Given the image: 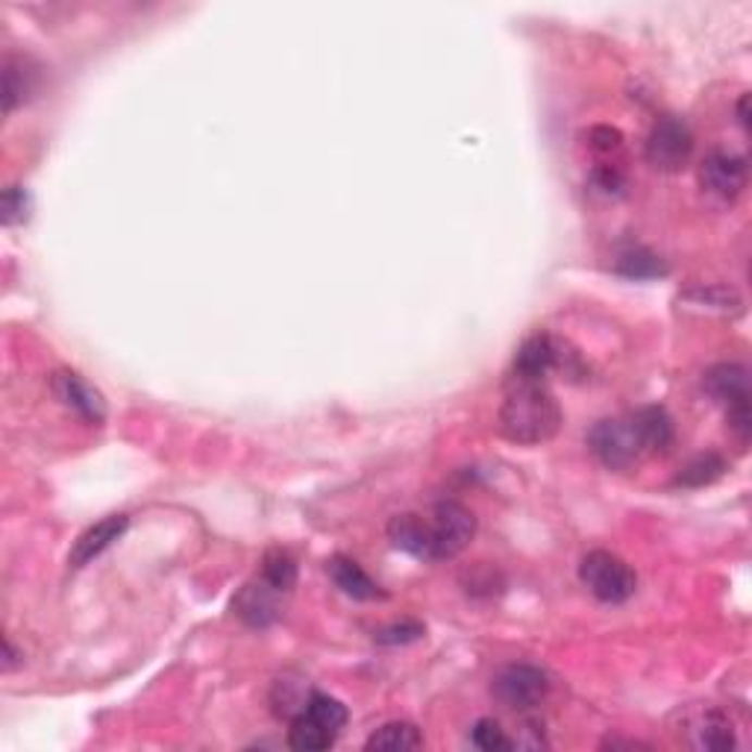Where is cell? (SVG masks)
Listing matches in <instances>:
<instances>
[{
	"label": "cell",
	"instance_id": "28",
	"mask_svg": "<svg viewBox=\"0 0 752 752\" xmlns=\"http://www.w3.org/2000/svg\"><path fill=\"white\" fill-rule=\"evenodd\" d=\"M27 212H30V195L21 186L7 188L3 191V221L18 224V221H27Z\"/></svg>",
	"mask_w": 752,
	"mask_h": 752
},
{
	"label": "cell",
	"instance_id": "18",
	"mask_svg": "<svg viewBox=\"0 0 752 752\" xmlns=\"http://www.w3.org/2000/svg\"><path fill=\"white\" fill-rule=\"evenodd\" d=\"M36 89V71L27 68V62L10 57L3 65V112L10 115L21 100H27Z\"/></svg>",
	"mask_w": 752,
	"mask_h": 752
},
{
	"label": "cell",
	"instance_id": "21",
	"mask_svg": "<svg viewBox=\"0 0 752 752\" xmlns=\"http://www.w3.org/2000/svg\"><path fill=\"white\" fill-rule=\"evenodd\" d=\"M262 579L288 594L298 585V562L286 550H267L265 559H262Z\"/></svg>",
	"mask_w": 752,
	"mask_h": 752
},
{
	"label": "cell",
	"instance_id": "2",
	"mask_svg": "<svg viewBox=\"0 0 752 752\" xmlns=\"http://www.w3.org/2000/svg\"><path fill=\"white\" fill-rule=\"evenodd\" d=\"M579 579L600 603H626L638 591V576L621 555L609 550H594L579 564Z\"/></svg>",
	"mask_w": 752,
	"mask_h": 752
},
{
	"label": "cell",
	"instance_id": "25",
	"mask_svg": "<svg viewBox=\"0 0 752 752\" xmlns=\"http://www.w3.org/2000/svg\"><path fill=\"white\" fill-rule=\"evenodd\" d=\"M471 743H474L476 750L486 752L512 750V741H509L505 729L497 720H491V717H482V720L474 723V729H471Z\"/></svg>",
	"mask_w": 752,
	"mask_h": 752
},
{
	"label": "cell",
	"instance_id": "20",
	"mask_svg": "<svg viewBox=\"0 0 752 752\" xmlns=\"http://www.w3.org/2000/svg\"><path fill=\"white\" fill-rule=\"evenodd\" d=\"M309 700H312V691H309L306 679H288V676H283V679L274 682V691H271L274 712H277V717H288V720H294L306 709Z\"/></svg>",
	"mask_w": 752,
	"mask_h": 752
},
{
	"label": "cell",
	"instance_id": "9",
	"mask_svg": "<svg viewBox=\"0 0 752 752\" xmlns=\"http://www.w3.org/2000/svg\"><path fill=\"white\" fill-rule=\"evenodd\" d=\"M50 388H53V394L60 397L62 406L74 409L86 424L100 426L106 421V400L77 371H57V374L50 376Z\"/></svg>",
	"mask_w": 752,
	"mask_h": 752
},
{
	"label": "cell",
	"instance_id": "4",
	"mask_svg": "<svg viewBox=\"0 0 752 752\" xmlns=\"http://www.w3.org/2000/svg\"><path fill=\"white\" fill-rule=\"evenodd\" d=\"M550 371H564V374L582 371L579 367V353H574L564 341L547 336V333L526 338L515 353V379L544 383V376Z\"/></svg>",
	"mask_w": 752,
	"mask_h": 752
},
{
	"label": "cell",
	"instance_id": "31",
	"mask_svg": "<svg viewBox=\"0 0 752 752\" xmlns=\"http://www.w3.org/2000/svg\"><path fill=\"white\" fill-rule=\"evenodd\" d=\"M15 664H18V653H15V647H12V641L7 638V641H3V670L10 674V670H15Z\"/></svg>",
	"mask_w": 752,
	"mask_h": 752
},
{
	"label": "cell",
	"instance_id": "13",
	"mask_svg": "<svg viewBox=\"0 0 752 752\" xmlns=\"http://www.w3.org/2000/svg\"><path fill=\"white\" fill-rule=\"evenodd\" d=\"M127 515H110L103 517V521H98L95 526H89V529L74 541V547H71V567H86V564L95 562L100 553H106V550L118 541L121 535L127 532Z\"/></svg>",
	"mask_w": 752,
	"mask_h": 752
},
{
	"label": "cell",
	"instance_id": "22",
	"mask_svg": "<svg viewBox=\"0 0 752 752\" xmlns=\"http://www.w3.org/2000/svg\"><path fill=\"white\" fill-rule=\"evenodd\" d=\"M614 267H617V274H624V277L629 279H650L667 274V265H664L662 259L643 248H632L626 250V253H621L617 262H614Z\"/></svg>",
	"mask_w": 752,
	"mask_h": 752
},
{
	"label": "cell",
	"instance_id": "3",
	"mask_svg": "<svg viewBox=\"0 0 752 752\" xmlns=\"http://www.w3.org/2000/svg\"><path fill=\"white\" fill-rule=\"evenodd\" d=\"M588 447L612 471H626V467L638 465L643 455H647L629 415L605 417V421L594 424V429L588 433Z\"/></svg>",
	"mask_w": 752,
	"mask_h": 752
},
{
	"label": "cell",
	"instance_id": "29",
	"mask_svg": "<svg viewBox=\"0 0 752 752\" xmlns=\"http://www.w3.org/2000/svg\"><path fill=\"white\" fill-rule=\"evenodd\" d=\"M374 638L376 643H412L424 638V626L406 621V624H394V626H386V629H379Z\"/></svg>",
	"mask_w": 752,
	"mask_h": 752
},
{
	"label": "cell",
	"instance_id": "23",
	"mask_svg": "<svg viewBox=\"0 0 752 752\" xmlns=\"http://www.w3.org/2000/svg\"><path fill=\"white\" fill-rule=\"evenodd\" d=\"M723 471H726V462H723L717 453L697 455L693 462H688V465L682 467V474L676 476V486H688V488L712 486L714 479H720Z\"/></svg>",
	"mask_w": 752,
	"mask_h": 752
},
{
	"label": "cell",
	"instance_id": "14",
	"mask_svg": "<svg viewBox=\"0 0 752 752\" xmlns=\"http://www.w3.org/2000/svg\"><path fill=\"white\" fill-rule=\"evenodd\" d=\"M635 429H638V438H641V447L647 455L667 453V447L674 444L676 429L674 417L667 415L662 406H641L629 412Z\"/></svg>",
	"mask_w": 752,
	"mask_h": 752
},
{
	"label": "cell",
	"instance_id": "17",
	"mask_svg": "<svg viewBox=\"0 0 752 752\" xmlns=\"http://www.w3.org/2000/svg\"><path fill=\"white\" fill-rule=\"evenodd\" d=\"M424 747V735L415 723L394 720L379 726L371 738H367L365 750L371 752H412Z\"/></svg>",
	"mask_w": 752,
	"mask_h": 752
},
{
	"label": "cell",
	"instance_id": "32",
	"mask_svg": "<svg viewBox=\"0 0 752 752\" xmlns=\"http://www.w3.org/2000/svg\"><path fill=\"white\" fill-rule=\"evenodd\" d=\"M747 103H750V98L743 95L741 103H738V121H741L743 127H750V112H747Z\"/></svg>",
	"mask_w": 752,
	"mask_h": 752
},
{
	"label": "cell",
	"instance_id": "1",
	"mask_svg": "<svg viewBox=\"0 0 752 752\" xmlns=\"http://www.w3.org/2000/svg\"><path fill=\"white\" fill-rule=\"evenodd\" d=\"M497 429L512 444H547L562 429V406L544 383L515 379L497 412Z\"/></svg>",
	"mask_w": 752,
	"mask_h": 752
},
{
	"label": "cell",
	"instance_id": "26",
	"mask_svg": "<svg viewBox=\"0 0 752 752\" xmlns=\"http://www.w3.org/2000/svg\"><path fill=\"white\" fill-rule=\"evenodd\" d=\"M688 300H693L697 306H703V303H709L712 309H720V312H738L741 309V298L735 294L732 288H720V286H712V288H697V291H691V294H685Z\"/></svg>",
	"mask_w": 752,
	"mask_h": 752
},
{
	"label": "cell",
	"instance_id": "8",
	"mask_svg": "<svg viewBox=\"0 0 752 752\" xmlns=\"http://www.w3.org/2000/svg\"><path fill=\"white\" fill-rule=\"evenodd\" d=\"M685 729V738L693 750H732L735 747V726L729 714L714 709V705H691L679 714Z\"/></svg>",
	"mask_w": 752,
	"mask_h": 752
},
{
	"label": "cell",
	"instance_id": "24",
	"mask_svg": "<svg viewBox=\"0 0 752 752\" xmlns=\"http://www.w3.org/2000/svg\"><path fill=\"white\" fill-rule=\"evenodd\" d=\"M303 712L317 720L324 729H329L333 735H341V729L347 726V705L336 697H327V693H312V700ZM300 712V714H303Z\"/></svg>",
	"mask_w": 752,
	"mask_h": 752
},
{
	"label": "cell",
	"instance_id": "11",
	"mask_svg": "<svg viewBox=\"0 0 752 752\" xmlns=\"http://www.w3.org/2000/svg\"><path fill=\"white\" fill-rule=\"evenodd\" d=\"M233 612L253 629H265L283 614V591L259 576L238 591L233 600Z\"/></svg>",
	"mask_w": 752,
	"mask_h": 752
},
{
	"label": "cell",
	"instance_id": "16",
	"mask_svg": "<svg viewBox=\"0 0 752 752\" xmlns=\"http://www.w3.org/2000/svg\"><path fill=\"white\" fill-rule=\"evenodd\" d=\"M327 574L329 579H333L347 597H353V600H376V597H383L379 585L362 571V564L347 559V555H333L327 562Z\"/></svg>",
	"mask_w": 752,
	"mask_h": 752
},
{
	"label": "cell",
	"instance_id": "30",
	"mask_svg": "<svg viewBox=\"0 0 752 752\" xmlns=\"http://www.w3.org/2000/svg\"><path fill=\"white\" fill-rule=\"evenodd\" d=\"M603 750H650V743L626 741V738H605Z\"/></svg>",
	"mask_w": 752,
	"mask_h": 752
},
{
	"label": "cell",
	"instance_id": "19",
	"mask_svg": "<svg viewBox=\"0 0 752 752\" xmlns=\"http://www.w3.org/2000/svg\"><path fill=\"white\" fill-rule=\"evenodd\" d=\"M338 735H333L329 729H324L321 723L312 720L306 712L298 714L291 720V729H288V747L300 752H321L329 750L336 743Z\"/></svg>",
	"mask_w": 752,
	"mask_h": 752
},
{
	"label": "cell",
	"instance_id": "5",
	"mask_svg": "<svg viewBox=\"0 0 752 752\" xmlns=\"http://www.w3.org/2000/svg\"><path fill=\"white\" fill-rule=\"evenodd\" d=\"M476 535V517L459 500H441L429 515V541H433V562H444L462 553Z\"/></svg>",
	"mask_w": 752,
	"mask_h": 752
},
{
	"label": "cell",
	"instance_id": "10",
	"mask_svg": "<svg viewBox=\"0 0 752 752\" xmlns=\"http://www.w3.org/2000/svg\"><path fill=\"white\" fill-rule=\"evenodd\" d=\"M747 159L735 156V153H723L714 150L703 159L700 165V186L717 200H735L747 188Z\"/></svg>",
	"mask_w": 752,
	"mask_h": 752
},
{
	"label": "cell",
	"instance_id": "15",
	"mask_svg": "<svg viewBox=\"0 0 752 752\" xmlns=\"http://www.w3.org/2000/svg\"><path fill=\"white\" fill-rule=\"evenodd\" d=\"M388 538L397 550L415 555L421 562H433V541H429V521L421 515H397L388 524Z\"/></svg>",
	"mask_w": 752,
	"mask_h": 752
},
{
	"label": "cell",
	"instance_id": "27",
	"mask_svg": "<svg viewBox=\"0 0 752 752\" xmlns=\"http://www.w3.org/2000/svg\"><path fill=\"white\" fill-rule=\"evenodd\" d=\"M588 148L594 150L603 162H609V159L614 162V156L624 150V136H621V129L614 127H594L588 133Z\"/></svg>",
	"mask_w": 752,
	"mask_h": 752
},
{
	"label": "cell",
	"instance_id": "6",
	"mask_svg": "<svg viewBox=\"0 0 752 752\" xmlns=\"http://www.w3.org/2000/svg\"><path fill=\"white\" fill-rule=\"evenodd\" d=\"M491 693L515 712H529L541 705L550 693V676L535 664H505L503 670L491 679Z\"/></svg>",
	"mask_w": 752,
	"mask_h": 752
},
{
	"label": "cell",
	"instance_id": "7",
	"mask_svg": "<svg viewBox=\"0 0 752 752\" xmlns=\"http://www.w3.org/2000/svg\"><path fill=\"white\" fill-rule=\"evenodd\" d=\"M693 153V133L682 118L662 115L647 136V162L655 171L676 174L688 165Z\"/></svg>",
	"mask_w": 752,
	"mask_h": 752
},
{
	"label": "cell",
	"instance_id": "12",
	"mask_svg": "<svg viewBox=\"0 0 752 752\" xmlns=\"http://www.w3.org/2000/svg\"><path fill=\"white\" fill-rule=\"evenodd\" d=\"M705 391L729 409L750 406V371L738 362H723V365H714L703 379Z\"/></svg>",
	"mask_w": 752,
	"mask_h": 752
}]
</instances>
